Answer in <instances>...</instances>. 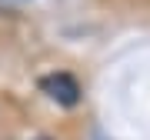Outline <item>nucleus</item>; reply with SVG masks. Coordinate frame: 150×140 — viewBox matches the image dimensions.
Returning <instances> with one entry per match:
<instances>
[{"label": "nucleus", "mask_w": 150, "mask_h": 140, "mask_svg": "<svg viewBox=\"0 0 150 140\" xmlns=\"http://www.w3.org/2000/svg\"><path fill=\"white\" fill-rule=\"evenodd\" d=\"M43 93H50L57 103H64V107H74L77 100H80V87H77V80L70 74H50L40 80Z\"/></svg>", "instance_id": "obj_1"}, {"label": "nucleus", "mask_w": 150, "mask_h": 140, "mask_svg": "<svg viewBox=\"0 0 150 140\" xmlns=\"http://www.w3.org/2000/svg\"><path fill=\"white\" fill-rule=\"evenodd\" d=\"M37 140H50V137H37Z\"/></svg>", "instance_id": "obj_2"}]
</instances>
